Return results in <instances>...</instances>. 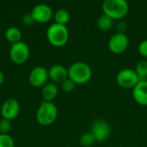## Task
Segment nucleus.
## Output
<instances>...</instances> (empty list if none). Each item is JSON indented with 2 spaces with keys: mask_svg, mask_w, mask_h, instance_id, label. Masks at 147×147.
<instances>
[{
  "mask_svg": "<svg viewBox=\"0 0 147 147\" xmlns=\"http://www.w3.org/2000/svg\"><path fill=\"white\" fill-rule=\"evenodd\" d=\"M138 52L142 57L147 59V39L140 42L138 46Z\"/></svg>",
  "mask_w": 147,
  "mask_h": 147,
  "instance_id": "obj_23",
  "label": "nucleus"
},
{
  "mask_svg": "<svg viewBox=\"0 0 147 147\" xmlns=\"http://www.w3.org/2000/svg\"><path fill=\"white\" fill-rule=\"evenodd\" d=\"M30 55V49L28 45L24 42H18L13 43L9 49V56L10 61L16 64L22 65L24 64L29 58Z\"/></svg>",
  "mask_w": 147,
  "mask_h": 147,
  "instance_id": "obj_5",
  "label": "nucleus"
},
{
  "mask_svg": "<svg viewBox=\"0 0 147 147\" xmlns=\"http://www.w3.org/2000/svg\"><path fill=\"white\" fill-rule=\"evenodd\" d=\"M108 46L110 52L115 55H121L127 49L129 39L126 34L116 32L110 37Z\"/></svg>",
  "mask_w": 147,
  "mask_h": 147,
  "instance_id": "obj_8",
  "label": "nucleus"
},
{
  "mask_svg": "<svg viewBox=\"0 0 147 147\" xmlns=\"http://www.w3.org/2000/svg\"><path fill=\"white\" fill-rule=\"evenodd\" d=\"M58 117V108L53 102L42 101L36 111V120L43 126H47L55 122Z\"/></svg>",
  "mask_w": 147,
  "mask_h": 147,
  "instance_id": "obj_3",
  "label": "nucleus"
},
{
  "mask_svg": "<svg viewBox=\"0 0 147 147\" xmlns=\"http://www.w3.org/2000/svg\"><path fill=\"white\" fill-rule=\"evenodd\" d=\"M60 85H61L62 91H64L65 93H71L74 91L76 88V84L69 78L65 80L62 83H60Z\"/></svg>",
  "mask_w": 147,
  "mask_h": 147,
  "instance_id": "obj_21",
  "label": "nucleus"
},
{
  "mask_svg": "<svg viewBox=\"0 0 147 147\" xmlns=\"http://www.w3.org/2000/svg\"><path fill=\"white\" fill-rule=\"evenodd\" d=\"M0 147H15L13 138L9 134H0Z\"/></svg>",
  "mask_w": 147,
  "mask_h": 147,
  "instance_id": "obj_20",
  "label": "nucleus"
},
{
  "mask_svg": "<svg viewBox=\"0 0 147 147\" xmlns=\"http://www.w3.org/2000/svg\"><path fill=\"white\" fill-rule=\"evenodd\" d=\"M47 38L51 45L57 48L63 47L69 40V30L66 25L54 23L47 28Z\"/></svg>",
  "mask_w": 147,
  "mask_h": 147,
  "instance_id": "obj_4",
  "label": "nucleus"
},
{
  "mask_svg": "<svg viewBox=\"0 0 147 147\" xmlns=\"http://www.w3.org/2000/svg\"><path fill=\"white\" fill-rule=\"evenodd\" d=\"M135 72L140 79V81H146L147 78V61H140L135 67Z\"/></svg>",
  "mask_w": 147,
  "mask_h": 147,
  "instance_id": "obj_19",
  "label": "nucleus"
},
{
  "mask_svg": "<svg viewBox=\"0 0 147 147\" xmlns=\"http://www.w3.org/2000/svg\"><path fill=\"white\" fill-rule=\"evenodd\" d=\"M140 81V79L133 68H123L118 72L116 75L117 84L125 89H133Z\"/></svg>",
  "mask_w": 147,
  "mask_h": 147,
  "instance_id": "obj_6",
  "label": "nucleus"
},
{
  "mask_svg": "<svg viewBox=\"0 0 147 147\" xmlns=\"http://www.w3.org/2000/svg\"><path fill=\"white\" fill-rule=\"evenodd\" d=\"M59 94V88L57 84L53 82H47L41 90V96L43 101L53 102Z\"/></svg>",
  "mask_w": 147,
  "mask_h": 147,
  "instance_id": "obj_14",
  "label": "nucleus"
},
{
  "mask_svg": "<svg viewBox=\"0 0 147 147\" xmlns=\"http://www.w3.org/2000/svg\"><path fill=\"white\" fill-rule=\"evenodd\" d=\"M97 27L102 31H109L112 29L114 25V20L105 14H102L97 19Z\"/></svg>",
  "mask_w": 147,
  "mask_h": 147,
  "instance_id": "obj_16",
  "label": "nucleus"
},
{
  "mask_svg": "<svg viewBox=\"0 0 147 147\" xmlns=\"http://www.w3.org/2000/svg\"><path fill=\"white\" fill-rule=\"evenodd\" d=\"M4 82V75L2 71H0V86Z\"/></svg>",
  "mask_w": 147,
  "mask_h": 147,
  "instance_id": "obj_26",
  "label": "nucleus"
},
{
  "mask_svg": "<svg viewBox=\"0 0 147 147\" xmlns=\"http://www.w3.org/2000/svg\"><path fill=\"white\" fill-rule=\"evenodd\" d=\"M127 29V24L126 23H124L123 21H121L120 23H118L117 24V32L118 33H124Z\"/></svg>",
  "mask_w": 147,
  "mask_h": 147,
  "instance_id": "obj_25",
  "label": "nucleus"
},
{
  "mask_svg": "<svg viewBox=\"0 0 147 147\" xmlns=\"http://www.w3.org/2000/svg\"><path fill=\"white\" fill-rule=\"evenodd\" d=\"M146 81H147V78H146Z\"/></svg>",
  "mask_w": 147,
  "mask_h": 147,
  "instance_id": "obj_28",
  "label": "nucleus"
},
{
  "mask_svg": "<svg viewBox=\"0 0 147 147\" xmlns=\"http://www.w3.org/2000/svg\"><path fill=\"white\" fill-rule=\"evenodd\" d=\"M11 130V120L2 118L0 120V134H9Z\"/></svg>",
  "mask_w": 147,
  "mask_h": 147,
  "instance_id": "obj_22",
  "label": "nucleus"
},
{
  "mask_svg": "<svg viewBox=\"0 0 147 147\" xmlns=\"http://www.w3.org/2000/svg\"><path fill=\"white\" fill-rule=\"evenodd\" d=\"M48 79V70L42 66L34 68L28 75V81L30 85L36 88H43L47 83Z\"/></svg>",
  "mask_w": 147,
  "mask_h": 147,
  "instance_id": "obj_9",
  "label": "nucleus"
},
{
  "mask_svg": "<svg viewBox=\"0 0 147 147\" xmlns=\"http://www.w3.org/2000/svg\"><path fill=\"white\" fill-rule=\"evenodd\" d=\"M92 69L84 62H75L68 68V78L76 85L88 83L92 78Z\"/></svg>",
  "mask_w": 147,
  "mask_h": 147,
  "instance_id": "obj_1",
  "label": "nucleus"
},
{
  "mask_svg": "<svg viewBox=\"0 0 147 147\" xmlns=\"http://www.w3.org/2000/svg\"><path fill=\"white\" fill-rule=\"evenodd\" d=\"M48 75L52 82L62 83L68 78V68L60 64H54L48 69Z\"/></svg>",
  "mask_w": 147,
  "mask_h": 147,
  "instance_id": "obj_13",
  "label": "nucleus"
},
{
  "mask_svg": "<svg viewBox=\"0 0 147 147\" xmlns=\"http://www.w3.org/2000/svg\"><path fill=\"white\" fill-rule=\"evenodd\" d=\"M96 142V139L90 132L84 133L79 139V144L82 147H92L95 146Z\"/></svg>",
  "mask_w": 147,
  "mask_h": 147,
  "instance_id": "obj_18",
  "label": "nucleus"
},
{
  "mask_svg": "<svg viewBox=\"0 0 147 147\" xmlns=\"http://www.w3.org/2000/svg\"><path fill=\"white\" fill-rule=\"evenodd\" d=\"M112 147H121V146H112Z\"/></svg>",
  "mask_w": 147,
  "mask_h": 147,
  "instance_id": "obj_27",
  "label": "nucleus"
},
{
  "mask_svg": "<svg viewBox=\"0 0 147 147\" xmlns=\"http://www.w3.org/2000/svg\"><path fill=\"white\" fill-rule=\"evenodd\" d=\"M90 133L93 134L97 142L102 143L109 138L111 128L108 121L103 119H97L92 123Z\"/></svg>",
  "mask_w": 147,
  "mask_h": 147,
  "instance_id": "obj_7",
  "label": "nucleus"
},
{
  "mask_svg": "<svg viewBox=\"0 0 147 147\" xmlns=\"http://www.w3.org/2000/svg\"><path fill=\"white\" fill-rule=\"evenodd\" d=\"M54 20L55 23L66 25L70 21V13L67 10L59 9L54 14Z\"/></svg>",
  "mask_w": 147,
  "mask_h": 147,
  "instance_id": "obj_17",
  "label": "nucleus"
},
{
  "mask_svg": "<svg viewBox=\"0 0 147 147\" xmlns=\"http://www.w3.org/2000/svg\"><path fill=\"white\" fill-rule=\"evenodd\" d=\"M22 23L25 24V25H32L34 23V20L31 15V13H28V14H24L22 16Z\"/></svg>",
  "mask_w": 147,
  "mask_h": 147,
  "instance_id": "obj_24",
  "label": "nucleus"
},
{
  "mask_svg": "<svg viewBox=\"0 0 147 147\" xmlns=\"http://www.w3.org/2000/svg\"><path fill=\"white\" fill-rule=\"evenodd\" d=\"M132 95L135 102L140 106L147 107V81H140L132 89Z\"/></svg>",
  "mask_w": 147,
  "mask_h": 147,
  "instance_id": "obj_12",
  "label": "nucleus"
},
{
  "mask_svg": "<svg viewBox=\"0 0 147 147\" xmlns=\"http://www.w3.org/2000/svg\"><path fill=\"white\" fill-rule=\"evenodd\" d=\"M102 8L103 14L113 20L124 18L129 10V5L127 0H104Z\"/></svg>",
  "mask_w": 147,
  "mask_h": 147,
  "instance_id": "obj_2",
  "label": "nucleus"
},
{
  "mask_svg": "<svg viewBox=\"0 0 147 147\" xmlns=\"http://www.w3.org/2000/svg\"><path fill=\"white\" fill-rule=\"evenodd\" d=\"M30 13L34 22L40 23H46L49 22L53 16V11L52 8L46 3L36 4L32 9Z\"/></svg>",
  "mask_w": 147,
  "mask_h": 147,
  "instance_id": "obj_10",
  "label": "nucleus"
},
{
  "mask_svg": "<svg viewBox=\"0 0 147 147\" xmlns=\"http://www.w3.org/2000/svg\"><path fill=\"white\" fill-rule=\"evenodd\" d=\"M5 38L8 42H11L12 44L18 42L22 39V31L17 27H9L5 31Z\"/></svg>",
  "mask_w": 147,
  "mask_h": 147,
  "instance_id": "obj_15",
  "label": "nucleus"
},
{
  "mask_svg": "<svg viewBox=\"0 0 147 147\" xmlns=\"http://www.w3.org/2000/svg\"><path fill=\"white\" fill-rule=\"evenodd\" d=\"M20 113V104L17 100L14 98H9L2 104L1 115L3 119L9 120H15Z\"/></svg>",
  "mask_w": 147,
  "mask_h": 147,
  "instance_id": "obj_11",
  "label": "nucleus"
}]
</instances>
